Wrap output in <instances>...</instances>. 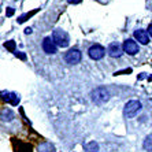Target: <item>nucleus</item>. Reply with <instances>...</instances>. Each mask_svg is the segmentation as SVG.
<instances>
[{
  "label": "nucleus",
  "instance_id": "1",
  "mask_svg": "<svg viewBox=\"0 0 152 152\" xmlns=\"http://www.w3.org/2000/svg\"><path fill=\"white\" fill-rule=\"evenodd\" d=\"M91 97H92V102L95 104L102 106V104H104V103H107L110 100V92L104 86H97V88H95L91 92Z\"/></svg>",
  "mask_w": 152,
  "mask_h": 152
},
{
  "label": "nucleus",
  "instance_id": "2",
  "mask_svg": "<svg viewBox=\"0 0 152 152\" xmlns=\"http://www.w3.org/2000/svg\"><path fill=\"white\" fill-rule=\"evenodd\" d=\"M52 40L55 41L58 47L60 48H66L69 45V42H70V39H69V34L64 30L62 29H56V30H53L52 33Z\"/></svg>",
  "mask_w": 152,
  "mask_h": 152
},
{
  "label": "nucleus",
  "instance_id": "3",
  "mask_svg": "<svg viewBox=\"0 0 152 152\" xmlns=\"http://www.w3.org/2000/svg\"><path fill=\"white\" fill-rule=\"evenodd\" d=\"M141 110V103L138 100H130L125 104V108H124V115L126 118H134L136 114L138 111Z\"/></svg>",
  "mask_w": 152,
  "mask_h": 152
},
{
  "label": "nucleus",
  "instance_id": "4",
  "mask_svg": "<svg viewBox=\"0 0 152 152\" xmlns=\"http://www.w3.org/2000/svg\"><path fill=\"white\" fill-rule=\"evenodd\" d=\"M104 53H106V50L103 48L100 44H95L88 50V55L91 59L93 60H100L104 58Z\"/></svg>",
  "mask_w": 152,
  "mask_h": 152
},
{
  "label": "nucleus",
  "instance_id": "5",
  "mask_svg": "<svg viewBox=\"0 0 152 152\" xmlns=\"http://www.w3.org/2000/svg\"><path fill=\"white\" fill-rule=\"evenodd\" d=\"M81 58H82L81 51L75 50V48L70 50L69 52H66V55H64V60H66L69 64H78L81 62Z\"/></svg>",
  "mask_w": 152,
  "mask_h": 152
},
{
  "label": "nucleus",
  "instance_id": "6",
  "mask_svg": "<svg viewBox=\"0 0 152 152\" xmlns=\"http://www.w3.org/2000/svg\"><path fill=\"white\" fill-rule=\"evenodd\" d=\"M122 48H124V52H126L127 55H136L138 52V44L132 39L125 40Z\"/></svg>",
  "mask_w": 152,
  "mask_h": 152
},
{
  "label": "nucleus",
  "instance_id": "7",
  "mask_svg": "<svg viewBox=\"0 0 152 152\" xmlns=\"http://www.w3.org/2000/svg\"><path fill=\"white\" fill-rule=\"evenodd\" d=\"M42 50H44L45 53H48V55H53L58 51V45L55 44V41L51 37H45V39L42 40Z\"/></svg>",
  "mask_w": 152,
  "mask_h": 152
},
{
  "label": "nucleus",
  "instance_id": "8",
  "mask_svg": "<svg viewBox=\"0 0 152 152\" xmlns=\"http://www.w3.org/2000/svg\"><path fill=\"white\" fill-rule=\"evenodd\" d=\"M0 97L3 100H6L7 103H10V104H12V106H17L18 103H19V96L14 92H6V91H3V92H0Z\"/></svg>",
  "mask_w": 152,
  "mask_h": 152
},
{
  "label": "nucleus",
  "instance_id": "9",
  "mask_svg": "<svg viewBox=\"0 0 152 152\" xmlns=\"http://www.w3.org/2000/svg\"><path fill=\"white\" fill-rule=\"evenodd\" d=\"M107 52H108V55H110L111 58H121L122 53H124V48H122L118 42H111L110 45H108Z\"/></svg>",
  "mask_w": 152,
  "mask_h": 152
},
{
  "label": "nucleus",
  "instance_id": "10",
  "mask_svg": "<svg viewBox=\"0 0 152 152\" xmlns=\"http://www.w3.org/2000/svg\"><path fill=\"white\" fill-rule=\"evenodd\" d=\"M134 39L137 40L138 42H141L142 45H147V44L149 42V34H148V32L138 29V30L134 32Z\"/></svg>",
  "mask_w": 152,
  "mask_h": 152
},
{
  "label": "nucleus",
  "instance_id": "11",
  "mask_svg": "<svg viewBox=\"0 0 152 152\" xmlns=\"http://www.w3.org/2000/svg\"><path fill=\"white\" fill-rule=\"evenodd\" d=\"M39 152H55V147L50 142H42L39 147Z\"/></svg>",
  "mask_w": 152,
  "mask_h": 152
},
{
  "label": "nucleus",
  "instance_id": "12",
  "mask_svg": "<svg viewBox=\"0 0 152 152\" xmlns=\"http://www.w3.org/2000/svg\"><path fill=\"white\" fill-rule=\"evenodd\" d=\"M85 151L86 152H97L99 151V144L95 141H91L85 145Z\"/></svg>",
  "mask_w": 152,
  "mask_h": 152
},
{
  "label": "nucleus",
  "instance_id": "13",
  "mask_svg": "<svg viewBox=\"0 0 152 152\" xmlns=\"http://www.w3.org/2000/svg\"><path fill=\"white\" fill-rule=\"evenodd\" d=\"M0 118L4 119V121H11L12 118H14V113H12L11 110H4L3 113L0 114Z\"/></svg>",
  "mask_w": 152,
  "mask_h": 152
},
{
  "label": "nucleus",
  "instance_id": "14",
  "mask_svg": "<svg viewBox=\"0 0 152 152\" xmlns=\"http://www.w3.org/2000/svg\"><path fill=\"white\" fill-rule=\"evenodd\" d=\"M144 149L148 152H152V134H149L144 140Z\"/></svg>",
  "mask_w": 152,
  "mask_h": 152
},
{
  "label": "nucleus",
  "instance_id": "15",
  "mask_svg": "<svg viewBox=\"0 0 152 152\" xmlns=\"http://www.w3.org/2000/svg\"><path fill=\"white\" fill-rule=\"evenodd\" d=\"M36 12H37V10H33L32 12H28V14L22 15V17H19V19H18V22H19V23H23V22H25L26 19H28V18H30V17H32V15H34Z\"/></svg>",
  "mask_w": 152,
  "mask_h": 152
},
{
  "label": "nucleus",
  "instance_id": "16",
  "mask_svg": "<svg viewBox=\"0 0 152 152\" xmlns=\"http://www.w3.org/2000/svg\"><path fill=\"white\" fill-rule=\"evenodd\" d=\"M4 47H6L8 51H11V52H15V41H12V40L4 42Z\"/></svg>",
  "mask_w": 152,
  "mask_h": 152
},
{
  "label": "nucleus",
  "instance_id": "17",
  "mask_svg": "<svg viewBox=\"0 0 152 152\" xmlns=\"http://www.w3.org/2000/svg\"><path fill=\"white\" fill-rule=\"evenodd\" d=\"M14 12H15L14 8H12V7H8L7 11H6V15H7V17H12V15H14Z\"/></svg>",
  "mask_w": 152,
  "mask_h": 152
},
{
  "label": "nucleus",
  "instance_id": "18",
  "mask_svg": "<svg viewBox=\"0 0 152 152\" xmlns=\"http://www.w3.org/2000/svg\"><path fill=\"white\" fill-rule=\"evenodd\" d=\"M70 4H78V3H81V0H67Z\"/></svg>",
  "mask_w": 152,
  "mask_h": 152
},
{
  "label": "nucleus",
  "instance_id": "19",
  "mask_svg": "<svg viewBox=\"0 0 152 152\" xmlns=\"http://www.w3.org/2000/svg\"><path fill=\"white\" fill-rule=\"evenodd\" d=\"M15 55H17V56H19V58H21V59H26V56H25V55H23V53H19V52H15Z\"/></svg>",
  "mask_w": 152,
  "mask_h": 152
},
{
  "label": "nucleus",
  "instance_id": "20",
  "mask_svg": "<svg viewBox=\"0 0 152 152\" xmlns=\"http://www.w3.org/2000/svg\"><path fill=\"white\" fill-rule=\"evenodd\" d=\"M148 34H149V36H151V37H152V23H151V25L148 26Z\"/></svg>",
  "mask_w": 152,
  "mask_h": 152
},
{
  "label": "nucleus",
  "instance_id": "21",
  "mask_svg": "<svg viewBox=\"0 0 152 152\" xmlns=\"http://www.w3.org/2000/svg\"><path fill=\"white\" fill-rule=\"evenodd\" d=\"M25 33H26V34H30V33H32V29H30V28H26L25 29Z\"/></svg>",
  "mask_w": 152,
  "mask_h": 152
}]
</instances>
